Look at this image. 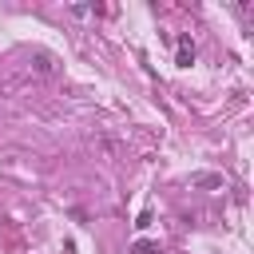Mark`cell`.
I'll list each match as a JSON object with an SVG mask.
<instances>
[{
  "label": "cell",
  "mask_w": 254,
  "mask_h": 254,
  "mask_svg": "<svg viewBox=\"0 0 254 254\" xmlns=\"http://www.w3.org/2000/svg\"><path fill=\"white\" fill-rule=\"evenodd\" d=\"M190 60H194V40H190V36H183V40H179V64L187 67Z\"/></svg>",
  "instance_id": "obj_1"
},
{
  "label": "cell",
  "mask_w": 254,
  "mask_h": 254,
  "mask_svg": "<svg viewBox=\"0 0 254 254\" xmlns=\"http://www.w3.org/2000/svg\"><path fill=\"white\" fill-rule=\"evenodd\" d=\"M131 254H159V242H147V238H139V242L131 246Z\"/></svg>",
  "instance_id": "obj_2"
},
{
  "label": "cell",
  "mask_w": 254,
  "mask_h": 254,
  "mask_svg": "<svg viewBox=\"0 0 254 254\" xmlns=\"http://www.w3.org/2000/svg\"><path fill=\"white\" fill-rule=\"evenodd\" d=\"M194 183H198V187H226V183H222V179H214V175H198Z\"/></svg>",
  "instance_id": "obj_3"
}]
</instances>
